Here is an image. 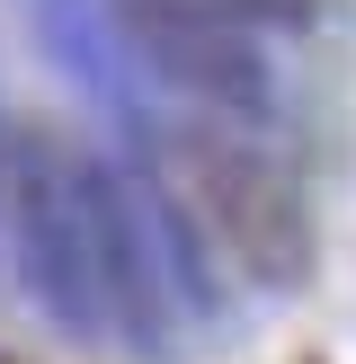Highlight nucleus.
Wrapping results in <instances>:
<instances>
[{
    "label": "nucleus",
    "instance_id": "nucleus-2",
    "mask_svg": "<svg viewBox=\"0 0 356 364\" xmlns=\"http://www.w3.org/2000/svg\"><path fill=\"white\" fill-rule=\"evenodd\" d=\"M36 311L63 338H107L98 320V223H89V151L53 134H9V187H0Z\"/></svg>",
    "mask_w": 356,
    "mask_h": 364
},
{
    "label": "nucleus",
    "instance_id": "nucleus-1",
    "mask_svg": "<svg viewBox=\"0 0 356 364\" xmlns=\"http://www.w3.org/2000/svg\"><path fill=\"white\" fill-rule=\"evenodd\" d=\"M160 151L187 178V205L205 213V231L223 240V258L249 284H267V294L312 284V205H303L294 169L276 151H258L223 116H169Z\"/></svg>",
    "mask_w": 356,
    "mask_h": 364
},
{
    "label": "nucleus",
    "instance_id": "nucleus-6",
    "mask_svg": "<svg viewBox=\"0 0 356 364\" xmlns=\"http://www.w3.org/2000/svg\"><path fill=\"white\" fill-rule=\"evenodd\" d=\"M0 364H18V355H0Z\"/></svg>",
    "mask_w": 356,
    "mask_h": 364
},
{
    "label": "nucleus",
    "instance_id": "nucleus-4",
    "mask_svg": "<svg viewBox=\"0 0 356 364\" xmlns=\"http://www.w3.org/2000/svg\"><path fill=\"white\" fill-rule=\"evenodd\" d=\"M223 18H241V27H312L320 0H214Z\"/></svg>",
    "mask_w": 356,
    "mask_h": 364
},
{
    "label": "nucleus",
    "instance_id": "nucleus-3",
    "mask_svg": "<svg viewBox=\"0 0 356 364\" xmlns=\"http://www.w3.org/2000/svg\"><path fill=\"white\" fill-rule=\"evenodd\" d=\"M116 36L169 98L223 124H267L276 116V63H267L258 27L223 18L214 0H116Z\"/></svg>",
    "mask_w": 356,
    "mask_h": 364
},
{
    "label": "nucleus",
    "instance_id": "nucleus-5",
    "mask_svg": "<svg viewBox=\"0 0 356 364\" xmlns=\"http://www.w3.org/2000/svg\"><path fill=\"white\" fill-rule=\"evenodd\" d=\"M0 187H9V116H0Z\"/></svg>",
    "mask_w": 356,
    "mask_h": 364
}]
</instances>
